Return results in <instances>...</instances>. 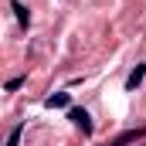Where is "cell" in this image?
<instances>
[{"mask_svg":"<svg viewBox=\"0 0 146 146\" xmlns=\"http://www.w3.org/2000/svg\"><path fill=\"white\" fill-rule=\"evenodd\" d=\"M10 10L17 14V21H21V27H27V24H31V14H27V7H24L21 0H14V3H10Z\"/></svg>","mask_w":146,"mask_h":146,"instance_id":"3957f363","label":"cell"},{"mask_svg":"<svg viewBox=\"0 0 146 146\" xmlns=\"http://www.w3.org/2000/svg\"><path fill=\"white\" fill-rule=\"evenodd\" d=\"M44 106H48V109H68V92H54Z\"/></svg>","mask_w":146,"mask_h":146,"instance_id":"277c9868","label":"cell"},{"mask_svg":"<svg viewBox=\"0 0 146 146\" xmlns=\"http://www.w3.org/2000/svg\"><path fill=\"white\" fill-rule=\"evenodd\" d=\"M21 85H24V78H10V82H7V85H3V88H7V92H17V88H21Z\"/></svg>","mask_w":146,"mask_h":146,"instance_id":"8992f818","label":"cell"},{"mask_svg":"<svg viewBox=\"0 0 146 146\" xmlns=\"http://www.w3.org/2000/svg\"><path fill=\"white\" fill-rule=\"evenodd\" d=\"M68 119H72L85 136H92V119H88V112H85V109H68Z\"/></svg>","mask_w":146,"mask_h":146,"instance_id":"6da1fadb","label":"cell"},{"mask_svg":"<svg viewBox=\"0 0 146 146\" xmlns=\"http://www.w3.org/2000/svg\"><path fill=\"white\" fill-rule=\"evenodd\" d=\"M21 143V126H14V133H10V139H7V146H17Z\"/></svg>","mask_w":146,"mask_h":146,"instance_id":"52a82bcc","label":"cell"},{"mask_svg":"<svg viewBox=\"0 0 146 146\" xmlns=\"http://www.w3.org/2000/svg\"><path fill=\"white\" fill-rule=\"evenodd\" d=\"M139 136H146V129H133V133H126V136H119L112 146H126V143H133V139H139Z\"/></svg>","mask_w":146,"mask_h":146,"instance_id":"5b68a950","label":"cell"},{"mask_svg":"<svg viewBox=\"0 0 146 146\" xmlns=\"http://www.w3.org/2000/svg\"><path fill=\"white\" fill-rule=\"evenodd\" d=\"M143 78H146V65H136V68H133V75L126 78V88H129V92H136V88L143 85Z\"/></svg>","mask_w":146,"mask_h":146,"instance_id":"7a4b0ae2","label":"cell"}]
</instances>
